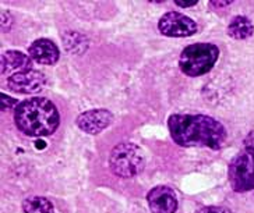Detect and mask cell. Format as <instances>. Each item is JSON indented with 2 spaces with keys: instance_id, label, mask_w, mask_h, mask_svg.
<instances>
[{
  "instance_id": "cell-1",
  "label": "cell",
  "mask_w": 254,
  "mask_h": 213,
  "mask_svg": "<svg viewBox=\"0 0 254 213\" xmlns=\"http://www.w3.org/2000/svg\"><path fill=\"white\" fill-rule=\"evenodd\" d=\"M172 140L185 148L221 149L226 141V128L218 120L204 114H172L168 120Z\"/></svg>"
},
{
  "instance_id": "cell-2",
  "label": "cell",
  "mask_w": 254,
  "mask_h": 213,
  "mask_svg": "<svg viewBox=\"0 0 254 213\" xmlns=\"http://www.w3.org/2000/svg\"><path fill=\"white\" fill-rule=\"evenodd\" d=\"M17 128L28 137H46L58 130L59 111L55 103L46 98H30L15 107Z\"/></svg>"
},
{
  "instance_id": "cell-3",
  "label": "cell",
  "mask_w": 254,
  "mask_h": 213,
  "mask_svg": "<svg viewBox=\"0 0 254 213\" xmlns=\"http://www.w3.org/2000/svg\"><path fill=\"white\" fill-rule=\"evenodd\" d=\"M219 57V49L212 44H194L186 46L179 57V67L182 73L189 77L204 75Z\"/></svg>"
},
{
  "instance_id": "cell-4",
  "label": "cell",
  "mask_w": 254,
  "mask_h": 213,
  "mask_svg": "<svg viewBox=\"0 0 254 213\" xmlns=\"http://www.w3.org/2000/svg\"><path fill=\"white\" fill-rule=\"evenodd\" d=\"M109 166L116 176L131 178L140 174L145 166L141 148L131 142H122L113 148L109 155Z\"/></svg>"
},
{
  "instance_id": "cell-5",
  "label": "cell",
  "mask_w": 254,
  "mask_h": 213,
  "mask_svg": "<svg viewBox=\"0 0 254 213\" xmlns=\"http://www.w3.org/2000/svg\"><path fill=\"white\" fill-rule=\"evenodd\" d=\"M229 183L233 191L246 192L254 190V152L245 149L229 163Z\"/></svg>"
},
{
  "instance_id": "cell-6",
  "label": "cell",
  "mask_w": 254,
  "mask_h": 213,
  "mask_svg": "<svg viewBox=\"0 0 254 213\" xmlns=\"http://www.w3.org/2000/svg\"><path fill=\"white\" fill-rule=\"evenodd\" d=\"M158 28L161 34L171 38L191 37L198 31L197 24L190 17L178 11H169L162 15L158 22Z\"/></svg>"
},
{
  "instance_id": "cell-7",
  "label": "cell",
  "mask_w": 254,
  "mask_h": 213,
  "mask_svg": "<svg viewBox=\"0 0 254 213\" xmlns=\"http://www.w3.org/2000/svg\"><path fill=\"white\" fill-rule=\"evenodd\" d=\"M46 78L44 73L37 71V70H30V71H24L11 75L7 78V87L13 92L17 94H24V95H30V94H37L45 87Z\"/></svg>"
},
{
  "instance_id": "cell-8",
  "label": "cell",
  "mask_w": 254,
  "mask_h": 213,
  "mask_svg": "<svg viewBox=\"0 0 254 213\" xmlns=\"http://www.w3.org/2000/svg\"><path fill=\"white\" fill-rule=\"evenodd\" d=\"M113 114L106 109H92L81 113L77 117V125L81 131L87 134H99L112 124Z\"/></svg>"
},
{
  "instance_id": "cell-9",
  "label": "cell",
  "mask_w": 254,
  "mask_h": 213,
  "mask_svg": "<svg viewBox=\"0 0 254 213\" xmlns=\"http://www.w3.org/2000/svg\"><path fill=\"white\" fill-rule=\"evenodd\" d=\"M147 201L152 213H175L178 209L176 194L166 185L152 188L147 195Z\"/></svg>"
},
{
  "instance_id": "cell-10",
  "label": "cell",
  "mask_w": 254,
  "mask_h": 213,
  "mask_svg": "<svg viewBox=\"0 0 254 213\" xmlns=\"http://www.w3.org/2000/svg\"><path fill=\"white\" fill-rule=\"evenodd\" d=\"M28 56L32 61H37L39 64H45V66H52L56 64L60 57L59 48L53 44L51 39L41 38L34 41L28 46Z\"/></svg>"
},
{
  "instance_id": "cell-11",
  "label": "cell",
  "mask_w": 254,
  "mask_h": 213,
  "mask_svg": "<svg viewBox=\"0 0 254 213\" xmlns=\"http://www.w3.org/2000/svg\"><path fill=\"white\" fill-rule=\"evenodd\" d=\"M32 70V59L20 51H7L1 54V74L11 75Z\"/></svg>"
},
{
  "instance_id": "cell-12",
  "label": "cell",
  "mask_w": 254,
  "mask_h": 213,
  "mask_svg": "<svg viewBox=\"0 0 254 213\" xmlns=\"http://www.w3.org/2000/svg\"><path fill=\"white\" fill-rule=\"evenodd\" d=\"M254 27L253 22L250 21L245 15H236L232 18V21L228 25V35L233 39L243 41L253 35Z\"/></svg>"
},
{
  "instance_id": "cell-13",
  "label": "cell",
  "mask_w": 254,
  "mask_h": 213,
  "mask_svg": "<svg viewBox=\"0 0 254 213\" xmlns=\"http://www.w3.org/2000/svg\"><path fill=\"white\" fill-rule=\"evenodd\" d=\"M24 213H56L53 204L45 197H28L23 202Z\"/></svg>"
},
{
  "instance_id": "cell-14",
  "label": "cell",
  "mask_w": 254,
  "mask_h": 213,
  "mask_svg": "<svg viewBox=\"0 0 254 213\" xmlns=\"http://www.w3.org/2000/svg\"><path fill=\"white\" fill-rule=\"evenodd\" d=\"M63 41H64V45H66V49L71 53H75V54H81L82 52L87 51L88 48V39L78 34V32H73V31H68L63 35Z\"/></svg>"
},
{
  "instance_id": "cell-15",
  "label": "cell",
  "mask_w": 254,
  "mask_h": 213,
  "mask_svg": "<svg viewBox=\"0 0 254 213\" xmlns=\"http://www.w3.org/2000/svg\"><path fill=\"white\" fill-rule=\"evenodd\" d=\"M0 102H1V110H8V109H11L14 105H20L17 99H13V98H10L6 94H1V98H0Z\"/></svg>"
},
{
  "instance_id": "cell-16",
  "label": "cell",
  "mask_w": 254,
  "mask_h": 213,
  "mask_svg": "<svg viewBox=\"0 0 254 213\" xmlns=\"http://www.w3.org/2000/svg\"><path fill=\"white\" fill-rule=\"evenodd\" d=\"M11 24H13V18H11V14L8 11H1V30L3 32H8L10 28H11Z\"/></svg>"
},
{
  "instance_id": "cell-17",
  "label": "cell",
  "mask_w": 254,
  "mask_h": 213,
  "mask_svg": "<svg viewBox=\"0 0 254 213\" xmlns=\"http://www.w3.org/2000/svg\"><path fill=\"white\" fill-rule=\"evenodd\" d=\"M195 213H232L229 209L226 208H219V206H205L198 209Z\"/></svg>"
},
{
  "instance_id": "cell-18",
  "label": "cell",
  "mask_w": 254,
  "mask_h": 213,
  "mask_svg": "<svg viewBox=\"0 0 254 213\" xmlns=\"http://www.w3.org/2000/svg\"><path fill=\"white\" fill-rule=\"evenodd\" d=\"M245 149L254 152V131H252L245 138Z\"/></svg>"
},
{
  "instance_id": "cell-19",
  "label": "cell",
  "mask_w": 254,
  "mask_h": 213,
  "mask_svg": "<svg viewBox=\"0 0 254 213\" xmlns=\"http://www.w3.org/2000/svg\"><path fill=\"white\" fill-rule=\"evenodd\" d=\"M175 4H178L179 7H193L197 4V1H175Z\"/></svg>"
},
{
  "instance_id": "cell-20",
  "label": "cell",
  "mask_w": 254,
  "mask_h": 213,
  "mask_svg": "<svg viewBox=\"0 0 254 213\" xmlns=\"http://www.w3.org/2000/svg\"><path fill=\"white\" fill-rule=\"evenodd\" d=\"M211 4L217 7H224V6H231L232 1H211Z\"/></svg>"
}]
</instances>
